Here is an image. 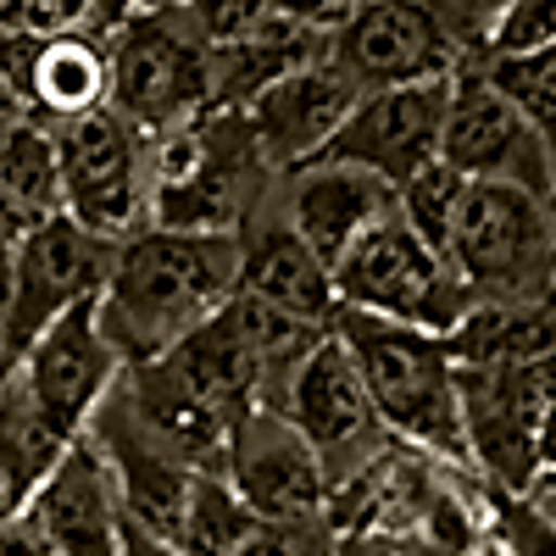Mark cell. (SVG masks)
<instances>
[{"mask_svg":"<svg viewBox=\"0 0 556 556\" xmlns=\"http://www.w3.org/2000/svg\"><path fill=\"white\" fill-rule=\"evenodd\" d=\"M440 162L468 184H506L545 206H556V156L540 128L501 96L484 67H462L451 78V106L440 134Z\"/></svg>","mask_w":556,"mask_h":556,"instance_id":"cell-10","label":"cell"},{"mask_svg":"<svg viewBox=\"0 0 556 556\" xmlns=\"http://www.w3.org/2000/svg\"><path fill=\"white\" fill-rule=\"evenodd\" d=\"M440 7V17L456 28V39L468 45V62L479 56V45H484V28H490V17L501 12V0H434Z\"/></svg>","mask_w":556,"mask_h":556,"instance_id":"cell-34","label":"cell"},{"mask_svg":"<svg viewBox=\"0 0 556 556\" xmlns=\"http://www.w3.org/2000/svg\"><path fill=\"white\" fill-rule=\"evenodd\" d=\"M0 34L62 39V34H112L101 0H0Z\"/></svg>","mask_w":556,"mask_h":556,"instance_id":"cell-30","label":"cell"},{"mask_svg":"<svg viewBox=\"0 0 556 556\" xmlns=\"http://www.w3.org/2000/svg\"><path fill=\"white\" fill-rule=\"evenodd\" d=\"M112 262L117 245L78 228L67 212L34 223L12 256L7 285H0V351H7V367L56 317H67L73 306H96L112 278Z\"/></svg>","mask_w":556,"mask_h":556,"instance_id":"cell-7","label":"cell"},{"mask_svg":"<svg viewBox=\"0 0 556 556\" xmlns=\"http://www.w3.org/2000/svg\"><path fill=\"white\" fill-rule=\"evenodd\" d=\"M84 440L101 451L106 473H112V484H117L123 523H128V529H146V534H156V540H178V518H184V501H190L195 473L184 468L178 456H167L146 429H139V417L128 412V401H123L117 384H112V395L96 406Z\"/></svg>","mask_w":556,"mask_h":556,"instance_id":"cell-15","label":"cell"},{"mask_svg":"<svg viewBox=\"0 0 556 556\" xmlns=\"http://www.w3.org/2000/svg\"><path fill=\"white\" fill-rule=\"evenodd\" d=\"M278 212L290 217V228L334 273V262L367 235V228L395 212V190L384 178L362 173V167L306 162V167L278 178Z\"/></svg>","mask_w":556,"mask_h":556,"instance_id":"cell-20","label":"cell"},{"mask_svg":"<svg viewBox=\"0 0 556 556\" xmlns=\"http://www.w3.org/2000/svg\"><path fill=\"white\" fill-rule=\"evenodd\" d=\"M117 556H184L173 540H156V534H146V529H123V545H117Z\"/></svg>","mask_w":556,"mask_h":556,"instance_id":"cell-36","label":"cell"},{"mask_svg":"<svg viewBox=\"0 0 556 556\" xmlns=\"http://www.w3.org/2000/svg\"><path fill=\"white\" fill-rule=\"evenodd\" d=\"M184 7V0H128V17L134 12H178Z\"/></svg>","mask_w":556,"mask_h":556,"instance_id":"cell-39","label":"cell"},{"mask_svg":"<svg viewBox=\"0 0 556 556\" xmlns=\"http://www.w3.org/2000/svg\"><path fill=\"white\" fill-rule=\"evenodd\" d=\"M167 362H173V374L223 417V424L245 417L251 406H267V374H262L256 351L245 345L240 323L228 317V306L212 312L201 329L184 334V340L167 351Z\"/></svg>","mask_w":556,"mask_h":556,"instance_id":"cell-22","label":"cell"},{"mask_svg":"<svg viewBox=\"0 0 556 556\" xmlns=\"http://www.w3.org/2000/svg\"><path fill=\"white\" fill-rule=\"evenodd\" d=\"M540 479H556V412H551V429H545V451H540Z\"/></svg>","mask_w":556,"mask_h":556,"instance_id":"cell-38","label":"cell"},{"mask_svg":"<svg viewBox=\"0 0 556 556\" xmlns=\"http://www.w3.org/2000/svg\"><path fill=\"white\" fill-rule=\"evenodd\" d=\"M146 139L212 112V45L178 12H134L112 28V101Z\"/></svg>","mask_w":556,"mask_h":556,"instance_id":"cell-6","label":"cell"},{"mask_svg":"<svg viewBox=\"0 0 556 556\" xmlns=\"http://www.w3.org/2000/svg\"><path fill=\"white\" fill-rule=\"evenodd\" d=\"M101 7H106V23H112V28L128 17V0H101Z\"/></svg>","mask_w":556,"mask_h":556,"instance_id":"cell-40","label":"cell"},{"mask_svg":"<svg viewBox=\"0 0 556 556\" xmlns=\"http://www.w3.org/2000/svg\"><path fill=\"white\" fill-rule=\"evenodd\" d=\"M456 401L473 479L495 495H529L556 412V351L456 367Z\"/></svg>","mask_w":556,"mask_h":556,"instance_id":"cell-4","label":"cell"},{"mask_svg":"<svg viewBox=\"0 0 556 556\" xmlns=\"http://www.w3.org/2000/svg\"><path fill=\"white\" fill-rule=\"evenodd\" d=\"M462 195H468V178L451 173L445 162L424 167L406 190H395V206L406 217V228L424 240L434 256L451 251V228H456V212H462Z\"/></svg>","mask_w":556,"mask_h":556,"instance_id":"cell-27","label":"cell"},{"mask_svg":"<svg viewBox=\"0 0 556 556\" xmlns=\"http://www.w3.org/2000/svg\"><path fill=\"white\" fill-rule=\"evenodd\" d=\"M0 374H7V351H0Z\"/></svg>","mask_w":556,"mask_h":556,"instance_id":"cell-41","label":"cell"},{"mask_svg":"<svg viewBox=\"0 0 556 556\" xmlns=\"http://www.w3.org/2000/svg\"><path fill=\"white\" fill-rule=\"evenodd\" d=\"M184 17L212 51H223V45H240L273 17V0H184Z\"/></svg>","mask_w":556,"mask_h":556,"instance_id":"cell-31","label":"cell"},{"mask_svg":"<svg viewBox=\"0 0 556 556\" xmlns=\"http://www.w3.org/2000/svg\"><path fill=\"white\" fill-rule=\"evenodd\" d=\"M273 412H285L290 429L312 445L329 490L356 479L367 462H379L395 445L374 412V395H367V384L356 374V356L345 351V340L334 329L295 362V374L285 379Z\"/></svg>","mask_w":556,"mask_h":556,"instance_id":"cell-8","label":"cell"},{"mask_svg":"<svg viewBox=\"0 0 556 556\" xmlns=\"http://www.w3.org/2000/svg\"><path fill=\"white\" fill-rule=\"evenodd\" d=\"M484 73L495 78L501 96L540 128V139L556 156V45L540 51V56H529V62H490Z\"/></svg>","mask_w":556,"mask_h":556,"instance_id":"cell-29","label":"cell"},{"mask_svg":"<svg viewBox=\"0 0 556 556\" xmlns=\"http://www.w3.org/2000/svg\"><path fill=\"white\" fill-rule=\"evenodd\" d=\"M73 440H62L45 417L28 406L23 384L12 379V367H7V379H0V529L17 523L28 513V501L34 490L45 484V473L62 462Z\"/></svg>","mask_w":556,"mask_h":556,"instance_id":"cell-24","label":"cell"},{"mask_svg":"<svg viewBox=\"0 0 556 556\" xmlns=\"http://www.w3.org/2000/svg\"><path fill=\"white\" fill-rule=\"evenodd\" d=\"M334 301H340V312L406 323V329H429V334H451L473 312L468 285L451 273L445 256H434L412 235L401 206L384 223L367 228L334 262Z\"/></svg>","mask_w":556,"mask_h":556,"instance_id":"cell-5","label":"cell"},{"mask_svg":"<svg viewBox=\"0 0 556 556\" xmlns=\"http://www.w3.org/2000/svg\"><path fill=\"white\" fill-rule=\"evenodd\" d=\"M356 7H362V0H273L278 17H290V23H301L312 34H329V39L351 23Z\"/></svg>","mask_w":556,"mask_h":556,"instance_id":"cell-33","label":"cell"},{"mask_svg":"<svg viewBox=\"0 0 556 556\" xmlns=\"http://www.w3.org/2000/svg\"><path fill=\"white\" fill-rule=\"evenodd\" d=\"M323 56H329V34H312V28L273 12L240 45L212 51V112H245L262 89L285 84L290 73H301Z\"/></svg>","mask_w":556,"mask_h":556,"instance_id":"cell-23","label":"cell"},{"mask_svg":"<svg viewBox=\"0 0 556 556\" xmlns=\"http://www.w3.org/2000/svg\"><path fill=\"white\" fill-rule=\"evenodd\" d=\"M445 262L468 285L473 306L551 301L556 295V206L523 190H506V184H468Z\"/></svg>","mask_w":556,"mask_h":556,"instance_id":"cell-3","label":"cell"},{"mask_svg":"<svg viewBox=\"0 0 556 556\" xmlns=\"http://www.w3.org/2000/svg\"><path fill=\"white\" fill-rule=\"evenodd\" d=\"M23 523L39 540L45 556H117L128 523H123L117 484L106 473V462L84 434L62 451L56 468L45 473Z\"/></svg>","mask_w":556,"mask_h":556,"instance_id":"cell-17","label":"cell"},{"mask_svg":"<svg viewBox=\"0 0 556 556\" xmlns=\"http://www.w3.org/2000/svg\"><path fill=\"white\" fill-rule=\"evenodd\" d=\"M356 101H362V89L323 56V62L290 73L285 84L262 89L245 106V123L256 134V151L267 156V167L285 178L329 151V139L340 134V123L351 117Z\"/></svg>","mask_w":556,"mask_h":556,"instance_id":"cell-18","label":"cell"},{"mask_svg":"<svg viewBox=\"0 0 556 556\" xmlns=\"http://www.w3.org/2000/svg\"><path fill=\"white\" fill-rule=\"evenodd\" d=\"M529 506H534V513L545 518V523H556V479H534L529 484V495H523Z\"/></svg>","mask_w":556,"mask_h":556,"instance_id":"cell-37","label":"cell"},{"mask_svg":"<svg viewBox=\"0 0 556 556\" xmlns=\"http://www.w3.org/2000/svg\"><path fill=\"white\" fill-rule=\"evenodd\" d=\"M445 106H451V78L440 84H406V89H374L351 106L340 134L317 162H340L384 178L390 190L440 162V134H445Z\"/></svg>","mask_w":556,"mask_h":556,"instance_id":"cell-14","label":"cell"},{"mask_svg":"<svg viewBox=\"0 0 556 556\" xmlns=\"http://www.w3.org/2000/svg\"><path fill=\"white\" fill-rule=\"evenodd\" d=\"M235 556H334V534L323 518L306 523H262Z\"/></svg>","mask_w":556,"mask_h":556,"instance_id":"cell-32","label":"cell"},{"mask_svg":"<svg viewBox=\"0 0 556 556\" xmlns=\"http://www.w3.org/2000/svg\"><path fill=\"white\" fill-rule=\"evenodd\" d=\"M12 379L23 384L28 406L62 440H78L89 429V417H96V406L123 379V356L101 334L96 306H73L12 362Z\"/></svg>","mask_w":556,"mask_h":556,"instance_id":"cell-12","label":"cell"},{"mask_svg":"<svg viewBox=\"0 0 556 556\" xmlns=\"http://www.w3.org/2000/svg\"><path fill=\"white\" fill-rule=\"evenodd\" d=\"M256 513L228 490L223 473H195L190 501H184V518H178V551L184 556H235L251 534H256Z\"/></svg>","mask_w":556,"mask_h":556,"instance_id":"cell-26","label":"cell"},{"mask_svg":"<svg viewBox=\"0 0 556 556\" xmlns=\"http://www.w3.org/2000/svg\"><path fill=\"white\" fill-rule=\"evenodd\" d=\"M329 62L362 89L440 84L468 67V45L440 17L434 0H362L351 23L329 39Z\"/></svg>","mask_w":556,"mask_h":556,"instance_id":"cell-11","label":"cell"},{"mask_svg":"<svg viewBox=\"0 0 556 556\" xmlns=\"http://www.w3.org/2000/svg\"><path fill=\"white\" fill-rule=\"evenodd\" d=\"M334 334L356 356V374L367 395H374L384 434L412 445L417 456L440 462V468L473 479L468 434H462V401H456V362L445 351V334L362 317V312H340Z\"/></svg>","mask_w":556,"mask_h":556,"instance_id":"cell-2","label":"cell"},{"mask_svg":"<svg viewBox=\"0 0 556 556\" xmlns=\"http://www.w3.org/2000/svg\"><path fill=\"white\" fill-rule=\"evenodd\" d=\"M128 412L139 417L167 456H178L190 473H223V445H228V424L223 417L173 374V362L156 356V362H139V367H123L117 379Z\"/></svg>","mask_w":556,"mask_h":556,"instance_id":"cell-21","label":"cell"},{"mask_svg":"<svg viewBox=\"0 0 556 556\" xmlns=\"http://www.w3.org/2000/svg\"><path fill=\"white\" fill-rule=\"evenodd\" d=\"M0 78L17 89L23 112L45 128L89 117L112 101V34H0Z\"/></svg>","mask_w":556,"mask_h":556,"instance_id":"cell-16","label":"cell"},{"mask_svg":"<svg viewBox=\"0 0 556 556\" xmlns=\"http://www.w3.org/2000/svg\"><path fill=\"white\" fill-rule=\"evenodd\" d=\"M51 146H56V173H62V212L78 228L112 245L146 228L151 178H146V134L134 123L101 106L89 117L56 123Z\"/></svg>","mask_w":556,"mask_h":556,"instance_id":"cell-9","label":"cell"},{"mask_svg":"<svg viewBox=\"0 0 556 556\" xmlns=\"http://www.w3.org/2000/svg\"><path fill=\"white\" fill-rule=\"evenodd\" d=\"M556 45V0H501V12L484 28V45L468 67L490 62H529Z\"/></svg>","mask_w":556,"mask_h":556,"instance_id":"cell-28","label":"cell"},{"mask_svg":"<svg viewBox=\"0 0 556 556\" xmlns=\"http://www.w3.org/2000/svg\"><path fill=\"white\" fill-rule=\"evenodd\" d=\"M223 479L256 513V523H306L329 513V479H323L312 445L273 406H251L228 424Z\"/></svg>","mask_w":556,"mask_h":556,"instance_id":"cell-13","label":"cell"},{"mask_svg":"<svg viewBox=\"0 0 556 556\" xmlns=\"http://www.w3.org/2000/svg\"><path fill=\"white\" fill-rule=\"evenodd\" d=\"M235 290H240V235H184V228L146 223L117 245L96 317L123 367H139L167 356L190 329L223 312Z\"/></svg>","mask_w":556,"mask_h":556,"instance_id":"cell-1","label":"cell"},{"mask_svg":"<svg viewBox=\"0 0 556 556\" xmlns=\"http://www.w3.org/2000/svg\"><path fill=\"white\" fill-rule=\"evenodd\" d=\"M0 201H12L28 223H45L62 212L56 146H51V128L34 117L0 134Z\"/></svg>","mask_w":556,"mask_h":556,"instance_id":"cell-25","label":"cell"},{"mask_svg":"<svg viewBox=\"0 0 556 556\" xmlns=\"http://www.w3.org/2000/svg\"><path fill=\"white\" fill-rule=\"evenodd\" d=\"M28 217L12 206V201H0V285H7V273H12V256H17V245H23V235H28Z\"/></svg>","mask_w":556,"mask_h":556,"instance_id":"cell-35","label":"cell"},{"mask_svg":"<svg viewBox=\"0 0 556 556\" xmlns=\"http://www.w3.org/2000/svg\"><path fill=\"white\" fill-rule=\"evenodd\" d=\"M240 295L267 301L278 312H290L312 329H334L340 301H334V273L295 228L278 212V190L267 206L240 228Z\"/></svg>","mask_w":556,"mask_h":556,"instance_id":"cell-19","label":"cell"}]
</instances>
